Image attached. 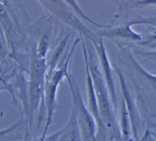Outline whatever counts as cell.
<instances>
[{
  "label": "cell",
  "instance_id": "obj_1",
  "mask_svg": "<svg viewBox=\"0 0 156 141\" xmlns=\"http://www.w3.org/2000/svg\"><path fill=\"white\" fill-rule=\"evenodd\" d=\"M74 49V47L71 48L65 62L61 67L56 68L55 67L50 68L48 66L44 88V101L46 112L47 111V121L43 135L38 139V140H44L46 132L52 123V117L55 108L57 88L60 81L64 77L66 78V75L69 73V63Z\"/></svg>",
  "mask_w": 156,
  "mask_h": 141
},
{
  "label": "cell",
  "instance_id": "obj_2",
  "mask_svg": "<svg viewBox=\"0 0 156 141\" xmlns=\"http://www.w3.org/2000/svg\"><path fill=\"white\" fill-rule=\"evenodd\" d=\"M72 96V107L76 112L82 140H96V121L83 102L80 88L74 78L68 73L66 75Z\"/></svg>",
  "mask_w": 156,
  "mask_h": 141
},
{
  "label": "cell",
  "instance_id": "obj_3",
  "mask_svg": "<svg viewBox=\"0 0 156 141\" xmlns=\"http://www.w3.org/2000/svg\"><path fill=\"white\" fill-rule=\"evenodd\" d=\"M46 10L62 23L77 31L87 40H96L95 35L80 21V18L63 0H36Z\"/></svg>",
  "mask_w": 156,
  "mask_h": 141
},
{
  "label": "cell",
  "instance_id": "obj_4",
  "mask_svg": "<svg viewBox=\"0 0 156 141\" xmlns=\"http://www.w3.org/2000/svg\"><path fill=\"white\" fill-rule=\"evenodd\" d=\"M91 52L90 49L87 51L88 64L96 95L99 115L104 127L106 126L108 128H112L113 117L108 100V91L105 85L102 76L99 71L96 64L93 61V55Z\"/></svg>",
  "mask_w": 156,
  "mask_h": 141
},
{
  "label": "cell",
  "instance_id": "obj_5",
  "mask_svg": "<svg viewBox=\"0 0 156 141\" xmlns=\"http://www.w3.org/2000/svg\"><path fill=\"white\" fill-rule=\"evenodd\" d=\"M82 45L83 47V56L85 63V71H86V82H87V100H88V108L93 116L94 117L97 126L99 129H101L102 131H105V127L101 120L99 115V107L98 104V101L96 98V95L94 88L93 82L92 78L90 72L88 64V57H87V51L85 46V43L84 42L83 37L80 35Z\"/></svg>",
  "mask_w": 156,
  "mask_h": 141
},
{
  "label": "cell",
  "instance_id": "obj_6",
  "mask_svg": "<svg viewBox=\"0 0 156 141\" xmlns=\"http://www.w3.org/2000/svg\"><path fill=\"white\" fill-rule=\"evenodd\" d=\"M44 140L49 141H79L82 140L80 131L75 109L72 107L67 123L56 132L46 136Z\"/></svg>",
  "mask_w": 156,
  "mask_h": 141
},
{
  "label": "cell",
  "instance_id": "obj_7",
  "mask_svg": "<svg viewBox=\"0 0 156 141\" xmlns=\"http://www.w3.org/2000/svg\"><path fill=\"white\" fill-rule=\"evenodd\" d=\"M93 43L94 44L99 56V60L101 62L102 69L103 70V73L104 74V78L105 79L106 84L107 87H108L109 94L111 96V98L113 101L114 106L116 107V96L115 92V87L113 82L112 70L102 38L100 37L99 40L93 42Z\"/></svg>",
  "mask_w": 156,
  "mask_h": 141
},
{
  "label": "cell",
  "instance_id": "obj_8",
  "mask_svg": "<svg viewBox=\"0 0 156 141\" xmlns=\"http://www.w3.org/2000/svg\"><path fill=\"white\" fill-rule=\"evenodd\" d=\"M51 33L50 29H46L41 35L37 43V57L45 58L49 48Z\"/></svg>",
  "mask_w": 156,
  "mask_h": 141
},
{
  "label": "cell",
  "instance_id": "obj_9",
  "mask_svg": "<svg viewBox=\"0 0 156 141\" xmlns=\"http://www.w3.org/2000/svg\"><path fill=\"white\" fill-rule=\"evenodd\" d=\"M101 35L104 36H119L125 38H129L132 39L140 38V36L134 33L129 27H125L123 28H119L118 29L113 30L109 32H104L100 34Z\"/></svg>",
  "mask_w": 156,
  "mask_h": 141
},
{
  "label": "cell",
  "instance_id": "obj_10",
  "mask_svg": "<svg viewBox=\"0 0 156 141\" xmlns=\"http://www.w3.org/2000/svg\"><path fill=\"white\" fill-rule=\"evenodd\" d=\"M63 1L74 10V12L77 14V15L79 18H82V19H83V20H85V21H88V22L94 24V25H96L97 26H99V27H105L104 26L100 25V24L95 23L92 20H91L88 16H87V15L82 10V9L80 7V5L78 4V3H77L76 0H63Z\"/></svg>",
  "mask_w": 156,
  "mask_h": 141
},
{
  "label": "cell",
  "instance_id": "obj_11",
  "mask_svg": "<svg viewBox=\"0 0 156 141\" xmlns=\"http://www.w3.org/2000/svg\"><path fill=\"white\" fill-rule=\"evenodd\" d=\"M127 107H126V104L124 101H123L122 106V112H121V125L122 130L124 136H127L129 134V123H128V115Z\"/></svg>",
  "mask_w": 156,
  "mask_h": 141
},
{
  "label": "cell",
  "instance_id": "obj_12",
  "mask_svg": "<svg viewBox=\"0 0 156 141\" xmlns=\"http://www.w3.org/2000/svg\"><path fill=\"white\" fill-rule=\"evenodd\" d=\"M5 76H5L4 74H0V91L4 90H7L14 97L12 85H10L9 82V78L7 79Z\"/></svg>",
  "mask_w": 156,
  "mask_h": 141
},
{
  "label": "cell",
  "instance_id": "obj_13",
  "mask_svg": "<svg viewBox=\"0 0 156 141\" xmlns=\"http://www.w3.org/2000/svg\"><path fill=\"white\" fill-rule=\"evenodd\" d=\"M23 119H20L18 122H16V123L13 124V125H12L11 126L3 129V130H1L0 131V140H1L2 139H4L5 137H6L10 132H13L16 130V129L20 125V124L22 123Z\"/></svg>",
  "mask_w": 156,
  "mask_h": 141
},
{
  "label": "cell",
  "instance_id": "obj_14",
  "mask_svg": "<svg viewBox=\"0 0 156 141\" xmlns=\"http://www.w3.org/2000/svg\"><path fill=\"white\" fill-rule=\"evenodd\" d=\"M139 3L141 4H156V0H143Z\"/></svg>",
  "mask_w": 156,
  "mask_h": 141
}]
</instances>
